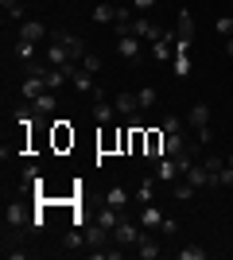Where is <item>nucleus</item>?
<instances>
[{
    "instance_id": "obj_1",
    "label": "nucleus",
    "mask_w": 233,
    "mask_h": 260,
    "mask_svg": "<svg viewBox=\"0 0 233 260\" xmlns=\"http://www.w3.org/2000/svg\"><path fill=\"white\" fill-rule=\"evenodd\" d=\"M187 120L194 124V132H198V144H210V105H206V101H194Z\"/></svg>"
},
{
    "instance_id": "obj_2",
    "label": "nucleus",
    "mask_w": 233,
    "mask_h": 260,
    "mask_svg": "<svg viewBox=\"0 0 233 260\" xmlns=\"http://www.w3.org/2000/svg\"><path fill=\"white\" fill-rule=\"evenodd\" d=\"M144 237V225H136V221H117V229H113V241L117 245H136V241Z\"/></svg>"
},
{
    "instance_id": "obj_3",
    "label": "nucleus",
    "mask_w": 233,
    "mask_h": 260,
    "mask_svg": "<svg viewBox=\"0 0 233 260\" xmlns=\"http://www.w3.org/2000/svg\"><path fill=\"white\" fill-rule=\"evenodd\" d=\"M51 39H55V43H62L70 51V58H74V62H82V58H86V43H82V39H78V35H70V31H51Z\"/></svg>"
},
{
    "instance_id": "obj_4",
    "label": "nucleus",
    "mask_w": 233,
    "mask_h": 260,
    "mask_svg": "<svg viewBox=\"0 0 233 260\" xmlns=\"http://www.w3.org/2000/svg\"><path fill=\"white\" fill-rule=\"evenodd\" d=\"M179 175H183V167H179V159H171V155H159V159H155V179H159V183H175Z\"/></svg>"
},
{
    "instance_id": "obj_5",
    "label": "nucleus",
    "mask_w": 233,
    "mask_h": 260,
    "mask_svg": "<svg viewBox=\"0 0 233 260\" xmlns=\"http://www.w3.org/2000/svg\"><path fill=\"white\" fill-rule=\"evenodd\" d=\"M117 51L128 62H140V35H117Z\"/></svg>"
},
{
    "instance_id": "obj_6",
    "label": "nucleus",
    "mask_w": 233,
    "mask_h": 260,
    "mask_svg": "<svg viewBox=\"0 0 233 260\" xmlns=\"http://www.w3.org/2000/svg\"><path fill=\"white\" fill-rule=\"evenodd\" d=\"M132 35H140V39H152V43H155V39H163V27H155V23L152 20H144V16H136V20H132Z\"/></svg>"
},
{
    "instance_id": "obj_7",
    "label": "nucleus",
    "mask_w": 233,
    "mask_h": 260,
    "mask_svg": "<svg viewBox=\"0 0 233 260\" xmlns=\"http://www.w3.org/2000/svg\"><path fill=\"white\" fill-rule=\"evenodd\" d=\"M82 233H86V245H89V249H101V245H105V241L113 237V229H105V225H101V221H93V225H86V229H82Z\"/></svg>"
},
{
    "instance_id": "obj_8",
    "label": "nucleus",
    "mask_w": 233,
    "mask_h": 260,
    "mask_svg": "<svg viewBox=\"0 0 233 260\" xmlns=\"http://www.w3.org/2000/svg\"><path fill=\"white\" fill-rule=\"evenodd\" d=\"M43 35H47V27L39 20H23L20 23V43H39Z\"/></svg>"
},
{
    "instance_id": "obj_9",
    "label": "nucleus",
    "mask_w": 233,
    "mask_h": 260,
    "mask_svg": "<svg viewBox=\"0 0 233 260\" xmlns=\"http://www.w3.org/2000/svg\"><path fill=\"white\" fill-rule=\"evenodd\" d=\"M27 109H31L35 117H43V113H55V109H58V98L51 93V89H47V93H39L35 101H27Z\"/></svg>"
},
{
    "instance_id": "obj_10",
    "label": "nucleus",
    "mask_w": 233,
    "mask_h": 260,
    "mask_svg": "<svg viewBox=\"0 0 233 260\" xmlns=\"http://www.w3.org/2000/svg\"><path fill=\"white\" fill-rule=\"evenodd\" d=\"M113 109H117L121 117H136V113H140V101H136V93H117V98H113Z\"/></svg>"
},
{
    "instance_id": "obj_11",
    "label": "nucleus",
    "mask_w": 233,
    "mask_h": 260,
    "mask_svg": "<svg viewBox=\"0 0 233 260\" xmlns=\"http://www.w3.org/2000/svg\"><path fill=\"white\" fill-rule=\"evenodd\" d=\"M152 54L159 58V62H175V35H163V39H155Z\"/></svg>"
},
{
    "instance_id": "obj_12",
    "label": "nucleus",
    "mask_w": 233,
    "mask_h": 260,
    "mask_svg": "<svg viewBox=\"0 0 233 260\" xmlns=\"http://www.w3.org/2000/svg\"><path fill=\"white\" fill-rule=\"evenodd\" d=\"M113 117H117L113 101H105V98L97 93V101H93V120H97V124H113Z\"/></svg>"
},
{
    "instance_id": "obj_13",
    "label": "nucleus",
    "mask_w": 233,
    "mask_h": 260,
    "mask_svg": "<svg viewBox=\"0 0 233 260\" xmlns=\"http://www.w3.org/2000/svg\"><path fill=\"white\" fill-rule=\"evenodd\" d=\"M159 252H163V249H159V241H155V237H148V233H144L140 241H136V256H140V260H155Z\"/></svg>"
},
{
    "instance_id": "obj_14",
    "label": "nucleus",
    "mask_w": 233,
    "mask_h": 260,
    "mask_svg": "<svg viewBox=\"0 0 233 260\" xmlns=\"http://www.w3.org/2000/svg\"><path fill=\"white\" fill-rule=\"evenodd\" d=\"M183 175H187L190 186H210V171H206V163H190Z\"/></svg>"
},
{
    "instance_id": "obj_15",
    "label": "nucleus",
    "mask_w": 233,
    "mask_h": 260,
    "mask_svg": "<svg viewBox=\"0 0 233 260\" xmlns=\"http://www.w3.org/2000/svg\"><path fill=\"white\" fill-rule=\"evenodd\" d=\"M70 82H74V89H82V93H101V89H97V82H93V74H86L82 66H78L74 74H70Z\"/></svg>"
},
{
    "instance_id": "obj_16",
    "label": "nucleus",
    "mask_w": 233,
    "mask_h": 260,
    "mask_svg": "<svg viewBox=\"0 0 233 260\" xmlns=\"http://www.w3.org/2000/svg\"><path fill=\"white\" fill-rule=\"evenodd\" d=\"M117 12H121L117 4H109V0H101L97 8H93V23H113V20H117Z\"/></svg>"
},
{
    "instance_id": "obj_17",
    "label": "nucleus",
    "mask_w": 233,
    "mask_h": 260,
    "mask_svg": "<svg viewBox=\"0 0 233 260\" xmlns=\"http://www.w3.org/2000/svg\"><path fill=\"white\" fill-rule=\"evenodd\" d=\"M20 93L27 101H35L39 93H47V82H43V78H23V89H20Z\"/></svg>"
},
{
    "instance_id": "obj_18",
    "label": "nucleus",
    "mask_w": 233,
    "mask_h": 260,
    "mask_svg": "<svg viewBox=\"0 0 233 260\" xmlns=\"http://www.w3.org/2000/svg\"><path fill=\"white\" fill-rule=\"evenodd\" d=\"M105 206L124 210V206H128V190H124V186H109V194H105Z\"/></svg>"
},
{
    "instance_id": "obj_19",
    "label": "nucleus",
    "mask_w": 233,
    "mask_h": 260,
    "mask_svg": "<svg viewBox=\"0 0 233 260\" xmlns=\"http://www.w3.org/2000/svg\"><path fill=\"white\" fill-rule=\"evenodd\" d=\"M155 183H159V179L152 175V179H144V183L136 186V202H140V206H148V202L155 198Z\"/></svg>"
},
{
    "instance_id": "obj_20",
    "label": "nucleus",
    "mask_w": 233,
    "mask_h": 260,
    "mask_svg": "<svg viewBox=\"0 0 233 260\" xmlns=\"http://www.w3.org/2000/svg\"><path fill=\"white\" fill-rule=\"evenodd\" d=\"M4 221H8V229H20L23 221H27V214H23V206H20V202H12V206L4 210Z\"/></svg>"
},
{
    "instance_id": "obj_21",
    "label": "nucleus",
    "mask_w": 233,
    "mask_h": 260,
    "mask_svg": "<svg viewBox=\"0 0 233 260\" xmlns=\"http://www.w3.org/2000/svg\"><path fill=\"white\" fill-rule=\"evenodd\" d=\"M140 225H144V229H159V225H163V214H159V210H155L152 202H148V206H144V214H140Z\"/></svg>"
},
{
    "instance_id": "obj_22",
    "label": "nucleus",
    "mask_w": 233,
    "mask_h": 260,
    "mask_svg": "<svg viewBox=\"0 0 233 260\" xmlns=\"http://www.w3.org/2000/svg\"><path fill=\"white\" fill-rule=\"evenodd\" d=\"M175 35H179V39H190V35H194V20H190V12H179V20H175Z\"/></svg>"
},
{
    "instance_id": "obj_23",
    "label": "nucleus",
    "mask_w": 233,
    "mask_h": 260,
    "mask_svg": "<svg viewBox=\"0 0 233 260\" xmlns=\"http://www.w3.org/2000/svg\"><path fill=\"white\" fill-rule=\"evenodd\" d=\"M113 27H117V35H132V12L121 8V12H117V20H113Z\"/></svg>"
},
{
    "instance_id": "obj_24",
    "label": "nucleus",
    "mask_w": 233,
    "mask_h": 260,
    "mask_svg": "<svg viewBox=\"0 0 233 260\" xmlns=\"http://www.w3.org/2000/svg\"><path fill=\"white\" fill-rule=\"evenodd\" d=\"M202 163H206V171H210V186H218V179H222V167H225L222 155H206Z\"/></svg>"
},
{
    "instance_id": "obj_25",
    "label": "nucleus",
    "mask_w": 233,
    "mask_h": 260,
    "mask_svg": "<svg viewBox=\"0 0 233 260\" xmlns=\"http://www.w3.org/2000/svg\"><path fill=\"white\" fill-rule=\"evenodd\" d=\"M136 101H140V109H152L155 101H159V89L144 86V89H136Z\"/></svg>"
},
{
    "instance_id": "obj_26",
    "label": "nucleus",
    "mask_w": 233,
    "mask_h": 260,
    "mask_svg": "<svg viewBox=\"0 0 233 260\" xmlns=\"http://www.w3.org/2000/svg\"><path fill=\"white\" fill-rule=\"evenodd\" d=\"M0 8L8 12L12 20H23V0H0Z\"/></svg>"
},
{
    "instance_id": "obj_27",
    "label": "nucleus",
    "mask_w": 233,
    "mask_h": 260,
    "mask_svg": "<svg viewBox=\"0 0 233 260\" xmlns=\"http://www.w3.org/2000/svg\"><path fill=\"white\" fill-rule=\"evenodd\" d=\"M78 66H82L86 74H93V78H97V70H101V58H97V54H86V58H82Z\"/></svg>"
},
{
    "instance_id": "obj_28",
    "label": "nucleus",
    "mask_w": 233,
    "mask_h": 260,
    "mask_svg": "<svg viewBox=\"0 0 233 260\" xmlns=\"http://www.w3.org/2000/svg\"><path fill=\"white\" fill-rule=\"evenodd\" d=\"M179 256H183V260H206V249H198V245H187V249H179Z\"/></svg>"
},
{
    "instance_id": "obj_29",
    "label": "nucleus",
    "mask_w": 233,
    "mask_h": 260,
    "mask_svg": "<svg viewBox=\"0 0 233 260\" xmlns=\"http://www.w3.org/2000/svg\"><path fill=\"white\" fill-rule=\"evenodd\" d=\"M163 132H183V120H179L175 113H167L163 117Z\"/></svg>"
},
{
    "instance_id": "obj_30",
    "label": "nucleus",
    "mask_w": 233,
    "mask_h": 260,
    "mask_svg": "<svg viewBox=\"0 0 233 260\" xmlns=\"http://www.w3.org/2000/svg\"><path fill=\"white\" fill-rule=\"evenodd\" d=\"M16 54H20L23 62H27V58H35V43H20V39H16Z\"/></svg>"
},
{
    "instance_id": "obj_31",
    "label": "nucleus",
    "mask_w": 233,
    "mask_h": 260,
    "mask_svg": "<svg viewBox=\"0 0 233 260\" xmlns=\"http://www.w3.org/2000/svg\"><path fill=\"white\" fill-rule=\"evenodd\" d=\"M214 27L222 31V39H229V35H233V16H222V20L214 23Z\"/></svg>"
},
{
    "instance_id": "obj_32",
    "label": "nucleus",
    "mask_w": 233,
    "mask_h": 260,
    "mask_svg": "<svg viewBox=\"0 0 233 260\" xmlns=\"http://www.w3.org/2000/svg\"><path fill=\"white\" fill-rule=\"evenodd\" d=\"M148 152H152V155H163V136H155V132H152V136H148Z\"/></svg>"
},
{
    "instance_id": "obj_33",
    "label": "nucleus",
    "mask_w": 233,
    "mask_h": 260,
    "mask_svg": "<svg viewBox=\"0 0 233 260\" xmlns=\"http://www.w3.org/2000/svg\"><path fill=\"white\" fill-rule=\"evenodd\" d=\"M23 183H39V167H35V163H27V167H23Z\"/></svg>"
},
{
    "instance_id": "obj_34",
    "label": "nucleus",
    "mask_w": 233,
    "mask_h": 260,
    "mask_svg": "<svg viewBox=\"0 0 233 260\" xmlns=\"http://www.w3.org/2000/svg\"><path fill=\"white\" fill-rule=\"evenodd\" d=\"M194 190H198V186H190V183H183V186H175V198H179V202H187V198L194 194Z\"/></svg>"
},
{
    "instance_id": "obj_35",
    "label": "nucleus",
    "mask_w": 233,
    "mask_h": 260,
    "mask_svg": "<svg viewBox=\"0 0 233 260\" xmlns=\"http://www.w3.org/2000/svg\"><path fill=\"white\" fill-rule=\"evenodd\" d=\"M159 229H163L167 237H175V233H179V225H175V221H171V217H163V225H159Z\"/></svg>"
},
{
    "instance_id": "obj_36",
    "label": "nucleus",
    "mask_w": 233,
    "mask_h": 260,
    "mask_svg": "<svg viewBox=\"0 0 233 260\" xmlns=\"http://www.w3.org/2000/svg\"><path fill=\"white\" fill-rule=\"evenodd\" d=\"M159 0H132V8H140V12H148V8H155Z\"/></svg>"
},
{
    "instance_id": "obj_37",
    "label": "nucleus",
    "mask_w": 233,
    "mask_h": 260,
    "mask_svg": "<svg viewBox=\"0 0 233 260\" xmlns=\"http://www.w3.org/2000/svg\"><path fill=\"white\" fill-rule=\"evenodd\" d=\"M225 51H229V58H233V35H229V39H225Z\"/></svg>"
},
{
    "instance_id": "obj_38",
    "label": "nucleus",
    "mask_w": 233,
    "mask_h": 260,
    "mask_svg": "<svg viewBox=\"0 0 233 260\" xmlns=\"http://www.w3.org/2000/svg\"><path fill=\"white\" fill-rule=\"evenodd\" d=\"M225 163H229V167H233V155H229V159H225Z\"/></svg>"
},
{
    "instance_id": "obj_39",
    "label": "nucleus",
    "mask_w": 233,
    "mask_h": 260,
    "mask_svg": "<svg viewBox=\"0 0 233 260\" xmlns=\"http://www.w3.org/2000/svg\"><path fill=\"white\" fill-rule=\"evenodd\" d=\"M229 194H233V186H229Z\"/></svg>"
}]
</instances>
